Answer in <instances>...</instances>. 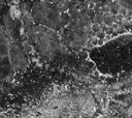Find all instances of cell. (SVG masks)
<instances>
[{
  "mask_svg": "<svg viewBox=\"0 0 132 118\" xmlns=\"http://www.w3.org/2000/svg\"><path fill=\"white\" fill-rule=\"evenodd\" d=\"M54 6L60 13H64L69 9V0H56Z\"/></svg>",
  "mask_w": 132,
  "mask_h": 118,
  "instance_id": "cell-1",
  "label": "cell"
},
{
  "mask_svg": "<svg viewBox=\"0 0 132 118\" xmlns=\"http://www.w3.org/2000/svg\"><path fill=\"white\" fill-rule=\"evenodd\" d=\"M118 3L126 10H132V0H117Z\"/></svg>",
  "mask_w": 132,
  "mask_h": 118,
  "instance_id": "cell-2",
  "label": "cell"
},
{
  "mask_svg": "<svg viewBox=\"0 0 132 118\" xmlns=\"http://www.w3.org/2000/svg\"><path fill=\"white\" fill-rule=\"evenodd\" d=\"M90 1H93L95 3H100V4H109L112 0H90Z\"/></svg>",
  "mask_w": 132,
  "mask_h": 118,
  "instance_id": "cell-3",
  "label": "cell"
},
{
  "mask_svg": "<svg viewBox=\"0 0 132 118\" xmlns=\"http://www.w3.org/2000/svg\"><path fill=\"white\" fill-rule=\"evenodd\" d=\"M69 1H70V0H69Z\"/></svg>",
  "mask_w": 132,
  "mask_h": 118,
  "instance_id": "cell-4",
  "label": "cell"
}]
</instances>
